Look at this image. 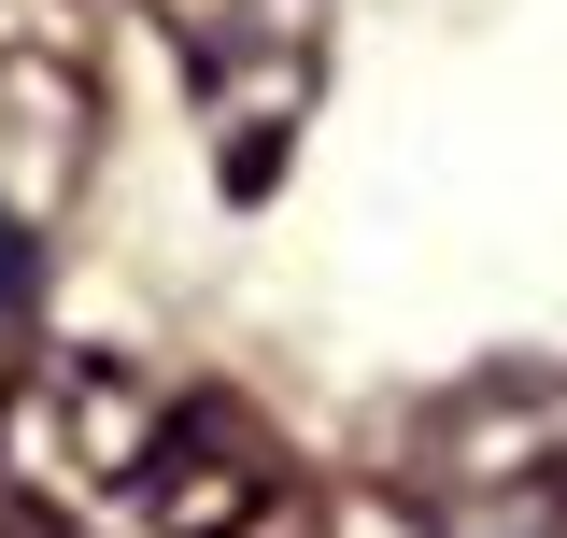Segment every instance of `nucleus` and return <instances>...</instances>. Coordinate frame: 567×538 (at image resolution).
Instances as JSON below:
<instances>
[{"instance_id":"nucleus-2","label":"nucleus","mask_w":567,"mask_h":538,"mask_svg":"<svg viewBox=\"0 0 567 538\" xmlns=\"http://www.w3.org/2000/svg\"><path fill=\"white\" fill-rule=\"evenodd\" d=\"M156 43L199 100V142H213V185L256 213L284 199L298 142H312V100H327V43H341V0H142Z\"/></svg>"},{"instance_id":"nucleus-3","label":"nucleus","mask_w":567,"mask_h":538,"mask_svg":"<svg viewBox=\"0 0 567 538\" xmlns=\"http://www.w3.org/2000/svg\"><path fill=\"white\" fill-rule=\"evenodd\" d=\"M29 269H43V241H29V213H0V312L29 298Z\"/></svg>"},{"instance_id":"nucleus-1","label":"nucleus","mask_w":567,"mask_h":538,"mask_svg":"<svg viewBox=\"0 0 567 538\" xmlns=\"http://www.w3.org/2000/svg\"><path fill=\"white\" fill-rule=\"evenodd\" d=\"M0 510L29 538H256L284 510V454L227 383L29 354L0 383Z\"/></svg>"}]
</instances>
